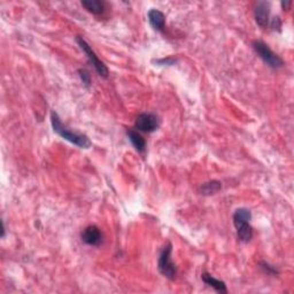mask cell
Segmentation results:
<instances>
[{"mask_svg": "<svg viewBox=\"0 0 294 294\" xmlns=\"http://www.w3.org/2000/svg\"><path fill=\"white\" fill-rule=\"evenodd\" d=\"M51 123H52V128L54 130L55 134H58L60 137L68 140L69 143L76 145V146L81 148H90L91 147V141L85 135L76 134L69 130L66 125H63V123L60 120L59 115L55 112L51 113Z\"/></svg>", "mask_w": 294, "mask_h": 294, "instance_id": "1", "label": "cell"}, {"mask_svg": "<svg viewBox=\"0 0 294 294\" xmlns=\"http://www.w3.org/2000/svg\"><path fill=\"white\" fill-rule=\"evenodd\" d=\"M252 213L247 208H239L233 214V224L237 229L238 239L242 242H248L253 237V227L249 224Z\"/></svg>", "mask_w": 294, "mask_h": 294, "instance_id": "2", "label": "cell"}, {"mask_svg": "<svg viewBox=\"0 0 294 294\" xmlns=\"http://www.w3.org/2000/svg\"><path fill=\"white\" fill-rule=\"evenodd\" d=\"M253 49H254L255 52H257V54L260 56V58L264 61V63H267L269 67L277 69L284 66L283 59L280 58L279 55H277L276 53H275L274 51L263 42H260V40H255V42H253Z\"/></svg>", "mask_w": 294, "mask_h": 294, "instance_id": "3", "label": "cell"}, {"mask_svg": "<svg viewBox=\"0 0 294 294\" xmlns=\"http://www.w3.org/2000/svg\"><path fill=\"white\" fill-rule=\"evenodd\" d=\"M172 252H173V245L168 242L164 246L162 252H161L159 258V263H157V268L159 271L163 275L164 277L168 279H175L177 275L176 265L172 260Z\"/></svg>", "mask_w": 294, "mask_h": 294, "instance_id": "4", "label": "cell"}, {"mask_svg": "<svg viewBox=\"0 0 294 294\" xmlns=\"http://www.w3.org/2000/svg\"><path fill=\"white\" fill-rule=\"evenodd\" d=\"M76 42H77L78 45H80L82 51H83L85 54H86L88 60H90V62L92 63L94 69H96L98 74H99V76H101V77H104V78L108 77V75H109L108 68L106 67L105 63L101 61V60H99V58L96 55V53L93 52V50L91 49V46L86 43V40H85L83 37L77 36V38H76Z\"/></svg>", "mask_w": 294, "mask_h": 294, "instance_id": "5", "label": "cell"}, {"mask_svg": "<svg viewBox=\"0 0 294 294\" xmlns=\"http://www.w3.org/2000/svg\"><path fill=\"white\" fill-rule=\"evenodd\" d=\"M135 126L139 131L153 132L159 128V119L154 114L143 113L136 120Z\"/></svg>", "mask_w": 294, "mask_h": 294, "instance_id": "6", "label": "cell"}, {"mask_svg": "<svg viewBox=\"0 0 294 294\" xmlns=\"http://www.w3.org/2000/svg\"><path fill=\"white\" fill-rule=\"evenodd\" d=\"M269 17H270V2L260 1L255 5L254 8V17L257 23L261 28L268 27L269 24Z\"/></svg>", "mask_w": 294, "mask_h": 294, "instance_id": "7", "label": "cell"}, {"mask_svg": "<svg viewBox=\"0 0 294 294\" xmlns=\"http://www.w3.org/2000/svg\"><path fill=\"white\" fill-rule=\"evenodd\" d=\"M82 240L90 246H99L103 242V233L96 225H88L82 232Z\"/></svg>", "mask_w": 294, "mask_h": 294, "instance_id": "8", "label": "cell"}, {"mask_svg": "<svg viewBox=\"0 0 294 294\" xmlns=\"http://www.w3.org/2000/svg\"><path fill=\"white\" fill-rule=\"evenodd\" d=\"M148 21L154 30L162 33L166 28V15L159 9H151L148 12Z\"/></svg>", "mask_w": 294, "mask_h": 294, "instance_id": "9", "label": "cell"}, {"mask_svg": "<svg viewBox=\"0 0 294 294\" xmlns=\"http://www.w3.org/2000/svg\"><path fill=\"white\" fill-rule=\"evenodd\" d=\"M201 278H202V280H204L205 284H207L208 286L213 287V289L216 290L217 292H220V293L227 292L225 283L222 282V280H220V279H216V278H215L214 276H211V275L204 273L201 275Z\"/></svg>", "mask_w": 294, "mask_h": 294, "instance_id": "10", "label": "cell"}, {"mask_svg": "<svg viewBox=\"0 0 294 294\" xmlns=\"http://www.w3.org/2000/svg\"><path fill=\"white\" fill-rule=\"evenodd\" d=\"M128 137L130 139L131 144L134 145V147L137 150L138 152H140V153H144L145 150H146V140L143 138V136H141L139 132H137L136 130H128Z\"/></svg>", "mask_w": 294, "mask_h": 294, "instance_id": "11", "label": "cell"}, {"mask_svg": "<svg viewBox=\"0 0 294 294\" xmlns=\"http://www.w3.org/2000/svg\"><path fill=\"white\" fill-rule=\"evenodd\" d=\"M82 6L94 15H99L105 11V2L100 1V0H83Z\"/></svg>", "mask_w": 294, "mask_h": 294, "instance_id": "12", "label": "cell"}, {"mask_svg": "<svg viewBox=\"0 0 294 294\" xmlns=\"http://www.w3.org/2000/svg\"><path fill=\"white\" fill-rule=\"evenodd\" d=\"M221 188H222V185H221V183L219 181H211L202 184L200 186V189H199V191H200V193L204 195H210L219 192Z\"/></svg>", "mask_w": 294, "mask_h": 294, "instance_id": "13", "label": "cell"}, {"mask_svg": "<svg viewBox=\"0 0 294 294\" xmlns=\"http://www.w3.org/2000/svg\"><path fill=\"white\" fill-rule=\"evenodd\" d=\"M78 74H80V76H81L82 82H83V83L86 85V86H88V85H90V83H91L90 74H88V72L85 70V69H80V70H78Z\"/></svg>", "mask_w": 294, "mask_h": 294, "instance_id": "14", "label": "cell"}, {"mask_svg": "<svg viewBox=\"0 0 294 294\" xmlns=\"http://www.w3.org/2000/svg\"><path fill=\"white\" fill-rule=\"evenodd\" d=\"M176 62H177V60L173 59V58H167V59L156 60V63H159V65H169V66H173V65H175Z\"/></svg>", "mask_w": 294, "mask_h": 294, "instance_id": "15", "label": "cell"}, {"mask_svg": "<svg viewBox=\"0 0 294 294\" xmlns=\"http://www.w3.org/2000/svg\"><path fill=\"white\" fill-rule=\"evenodd\" d=\"M261 267L263 268V269L267 271L268 274H277V270L275 269V268H273V267H270L269 264L267 263V262H261Z\"/></svg>", "mask_w": 294, "mask_h": 294, "instance_id": "16", "label": "cell"}, {"mask_svg": "<svg viewBox=\"0 0 294 294\" xmlns=\"http://www.w3.org/2000/svg\"><path fill=\"white\" fill-rule=\"evenodd\" d=\"M280 27H282V23H280L279 17H275L273 22H271V28H273V29H275V30H276V29L279 30Z\"/></svg>", "mask_w": 294, "mask_h": 294, "instance_id": "17", "label": "cell"}, {"mask_svg": "<svg viewBox=\"0 0 294 294\" xmlns=\"http://www.w3.org/2000/svg\"><path fill=\"white\" fill-rule=\"evenodd\" d=\"M291 4H292V2L291 1H282V6H283V8L284 9H287L291 6Z\"/></svg>", "mask_w": 294, "mask_h": 294, "instance_id": "18", "label": "cell"}]
</instances>
